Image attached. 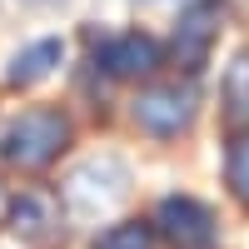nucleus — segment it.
Listing matches in <instances>:
<instances>
[{"label": "nucleus", "instance_id": "obj_1", "mask_svg": "<svg viewBox=\"0 0 249 249\" xmlns=\"http://www.w3.org/2000/svg\"><path fill=\"white\" fill-rule=\"evenodd\" d=\"M70 115L55 105H35L25 115H15L5 130H0V160L15 164V170H45L60 155L70 150Z\"/></svg>", "mask_w": 249, "mask_h": 249}, {"label": "nucleus", "instance_id": "obj_2", "mask_svg": "<svg viewBox=\"0 0 249 249\" xmlns=\"http://www.w3.org/2000/svg\"><path fill=\"white\" fill-rule=\"evenodd\" d=\"M124 195H130V170H124V160L95 155V160L75 164L65 175V184H60V210L70 219H80V224H90L100 214H110Z\"/></svg>", "mask_w": 249, "mask_h": 249}, {"label": "nucleus", "instance_id": "obj_3", "mask_svg": "<svg viewBox=\"0 0 249 249\" xmlns=\"http://www.w3.org/2000/svg\"><path fill=\"white\" fill-rule=\"evenodd\" d=\"M130 115H135L140 130H150V135H160V140H175V135H184V130L195 124V115H199V90L190 85V80L144 85V90L135 95Z\"/></svg>", "mask_w": 249, "mask_h": 249}, {"label": "nucleus", "instance_id": "obj_4", "mask_svg": "<svg viewBox=\"0 0 249 249\" xmlns=\"http://www.w3.org/2000/svg\"><path fill=\"white\" fill-rule=\"evenodd\" d=\"M224 0H190L179 15V25H175V40H170V60L184 70V75H199L204 65H210V50H214V40L224 30Z\"/></svg>", "mask_w": 249, "mask_h": 249}, {"label": "nucleus", "instance_id": "obj_5", "mask_svg": "<svg viewBox=\"0 0 249 249\" xmlns=\"http://www.w3.org/2000/svg\"><path fill=\"white\" fill-rule=\"evenodd\" d=\"M155 234L160 239H170L175 249H204L214 239V214H210V204H199L190 195H164L155 204Z\"/></svg>", "mask_w": 249, "mask_h": 249}, {"label": "nucleus", "instance_id": "obj_6", "mask_svg": "<svg viewBox=\"0 0 249 249\" xmlns=\"http://www.w3.org/2000/svg\"><path fill=\"white\" fill-rule=\"evenodd\" d=\"M95 65L105 70L110 80H144V75H155L164 65V50H160L155 35L124 30V35H110L105 45L95 50Z\"/></svg>", "mask_w": 249, "mask_h": 249}, {"label": "nucleus", "instance_id": "obj_7", "mask_svg": "<svg viewBox=\"0 0 249 249\" xmlns=\"http://www.w3.org/2000/svg\"><path fill=\"white\" fill-rule=\"evenodd\" d=\"M5 224L25 239V244H50L55 234H60V199L55 195H40V190H30V195H20V199H10V210H5Z\"/></svg>", "mask_w": 249, "mask_h": 249}, {"label": "nucleus", "instance_id": "obj_8", "mask_svg": "<svg viewBox=\"0 0 249 249\" xmlns=\"http://www.w3.org/2000/svg\"><path fill=\"white\" fill-rule=\"evenodd\" d=\"M60 60H65V45H60V40H35V45H25V50L10 55L5 85H10V90H30V85H40L45 75H55Z\"/></svg>", "mask_w": 249, "mask_h": 249}, {"label": "nucleus", "instance_id": "obj_9", "mask_svg": "<svg viewBox=\"0 0 249 249\" xmlns=\"http://www.w3.org/2000/svg\"><path fill=\"white\" fill-rule=\"evenodd\" d=\"M219 95H224V120L244 130V124H249V50L230 60V70H224V85H219Z\"/></svg>", "mask_w": 249, "mask_h": 249}, {"label": "nucleus", "instance_id": "obj_10", "mask_svg": "<svg viewBox=\"0 0 249 249\" xmlns=\"http://www.w3.org/2000/svg\"><path fill=\"white\" fill-rule=\"evenodd\" d=\"M155 239L160 234L150 219H115L90 239V249H155Z\"/></svg>", "mask_w": 249, "mask_h": 249}, {"label": "nucleus", "instance_id": "obj_11", "mask_svg": "<svg viewBox=\"0 0 249 249\" xmlns=\"http://www.w3.org/2000/svg\"><path fill=\"white\" fill-rule=\"evenodd\" d=\"M224 184H230L234 204L249 210V130H234L224 144Z\"/></svg>", "mask_w": 249, "mask_h": 249}, {"label": "nucleus", "instance_id": "obj_12", "mask_svg": "<svg viewBox=\"0 0 249 249\" xmlns=\"http://www.w3.org/2000/svg\"><path fill=\"white\" fill-rule=\"evenodd\" d=\"M5 210H10V195H5V190H0V219H5Z\"/></svg>", "mask_w": 249, "mask_h": 249}, {"label": "nucleus", "instance_id": "obj_13", "mask_svg": "<svg viewBox=\"0 0 249 249\" xmlns=\"http://www.w3.org/2000/svg\"><path fill=\"white\" fill-rule=\"evenodd\" d=\"M25 5H60V0H25Z\"/></svg>", "mask_w": 249, "mask_h": 249}]
</instances>
